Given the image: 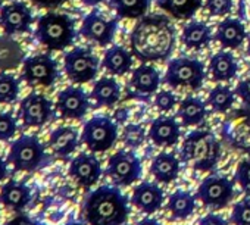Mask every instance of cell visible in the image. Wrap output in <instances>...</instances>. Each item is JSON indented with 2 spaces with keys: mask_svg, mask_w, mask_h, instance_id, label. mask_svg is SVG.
Listing matches in <instances>:
<instances>
[{
  "mask_svg": "<svg viewBox=\"0 0 250 225\" xmlns=\"http://www.w3.org/2000/svg\"><path fill=\"white\" fill-rule=\"evenodd\" d=\"M175 43V27L164 15L143 17L131 33V53L143 63L168 59Z\"/></svg>",
  "mask_w": 250,
  "mask_h": 225,
  "instance_id": "6da1fadb",
  "label": "cell"
},
{
  "mask_svg": "<svg viewBox=\"0 0 250 225\" xmlns=\"http://www.w3.org/2000/svg\"><path fill=\"white\" fill-rule=\"evenodd\" d=\"M128 215V199L113 185L97 187L83 202V216L88 225H122Z\"/></svg>",
  "mask_w": 250,
  "mask_h": 225,
  "instance_id": "7a4b0ae2",
  "label": "cell"
},
{
  "mask_svg": "<svg viewBox=\"0 0 250 225\" xmlns=\"http://www.w3.org/2000/svg\"><path fill=\"white\" fill-rule=\"evenodd\" d=\"M221 158V143L208 130L191 131L180 149V161L191 164L196 171H212Z\"/></svg>",
  "mask_w": 250,
  "mask_h": 225,
  "instance_id": "3957f363",
  "label": "cell"
},
{
  "mask_svg": "<svg viewBox=\"0 0 250 225\" xmlns=\"http://www.w3.org/2000/svg\"><path fill=\"white\" fill-rule=\"evenodd\" d=\"M34 36L49 52H61L75 41V22L69 15L49 12L37 20Z\"/></svg>",
  "mask_w": 250,
  "mask_h": 225,
  "instance_id": "277c9868",
  "label": "cell"
},
{
  "mask_svg": "<svg viewBox=\"0 0 250 225\" xmlns=\"http://www.w3.org/2000/svg\"><path fill=\"white\" fill-rule=\"evenodd\" d=\"M47 161V153L44 144L39 140L37 136L24 134L17 139L8 153V162L22 172H33L44 166Z\"/></svg>",
  "mask_w": 250,
  "mask_h": 225,
  "instance_id": "5b68a950",
  "label": "cell"
},
{
  "mask_svg": "<svg viewBox=\"0 0 250 225\" xmlns=\"http://www.w3.org/2000/svg\"><path fill=\"white\" fill-rule=\"evenodd\" d=\"M206 78L205 63L194 58H175L167 66V74L164 82L172 88L187 87L191 90H199Z\"/></svg>",
  "mask_w": 250,
  "mask_h": 225,
  "instance_id": "8992f818",
  "label": "cell"
},
{
  "mask_svg": "<svg viewBox=\"0 0 250 225\" xmlns=\"http://www.w3.org/2000/svg\"><path fill=\"white\" fill-rule=\"evenodd\" d=\"M116 140L118 124L109 117H93L84 124L81 131V142L94 153H102L112 149Z\"/></svg>",
  "mask_w": 250,
  "mask_h": 225,
  "instance_id": "52a82bcc",
  "label": "cell"
},
{
  "mask_svg": "<svg viewBox=\"0 0 250 225\" xmlns=\"http://www.w3.org/2000/svg\"><path fill=\"white\" fill-rule=\"evenodd\" d=\"M100 68L97 55L88 47H74L63 58V71L74 84H85L93 81Z\"/></svg>",
  "mask_w": 250,
  "mask_h": 225,
  "instance_id": "ba28073f",
  "label": "cell"
},
{
  "mask_svg": "<svg viewBox=\"0 0 250 225\" xmlns=\"http://www.w3.org/2000/svg\"><path fill=\"white\" fill-rule=\"evenodd\" d=\"M106 175L116 187H128L142 177V162L131 150H118L107 161Z\"/></svg>",
  "mask_w": 250,
  "mask_h": 225,
  "instance_id": "9c48e42d",
  "label": "cell"
},
{
  "mask_svg": "<svg viewBox=\"0 0 250 225\" xmlns=\"http://www.w3.org/2000/svg\"><path fill=\"white\" fill-rule=\"evenodd\" d=\"M21 78L31 87H50L59 78L58 62L49 53H40L25 58L22 62Z\"/></svg>",
  "mask_w": 250,
  "mask_h": 225,
  "instance_id": "30bf717a",
  "label": "cell"
},
{
  "mask_svg": "<svg viewBox=\"0 0 250 225\" xmlns=\"http://www.w3.org/2000/svg\"><path fill=\"white\" fill-rule=\"evenodd\" d=\"M196 197L209 209H224L234 197V181L224 175L206 177L200 183Z\"/></svg>",
  "mask_w": 250,
  "mask_h": 225,
  "instance_id": "8fae6325",
  "label": "cell"
},
{
  "mask_svg": "<svg viewBox=\"0 0 250 225\" xmlns=\"http://www.w3.org/2000/svg\"><path fill=\"white\" fill-rule=\"evenodd\" d=\"M18 114L24 127L42 128L55 117V110L47 96L33 91L21 100Z\"/></svg>",
  "mask_w": 250,
  "mask_h": 225,
  "instance_id": "7c38bea8",
  "label": "cell"
},
{
  "mask_svg": "<svg viewBox=\"0 0 250 225\" xmlns=\"http://www.w3.org/2000/svg\"><path fill=\"white\" fill-rule=\"evenodd\" d=\"M116 28H118V18L107 20L100 12L93 11L84 17L80 28V34L85 40L93 41L100 47H106L113 41Z\"/></svg>",
  "mask_w": 250,
  "mask_h": 225,
  "instance_id": "4fadbf2b",
  "label": "cell"
},
{
  "mask_svg": "<svg viewBox=\"0 0 250 225\" xmlns=\"http://www.w3.org/2000/svg\"><path fill=\"white\" fill-rule=\"evenodd\" d=\"M33 21V12L24 2H12L0 8V28L8 36L30 33Z\"/></svg>",
  "mask_w": 250,
  "mask_h": 225,
  "instance_id": "5bb4252c",
  "label": "cell"
},
{
  "mask_svg": "<svg viewBox=\"0 0 250 225\" xmlns=\"http://www.w3.org/2000/svg\"><path fill=\"white\" fill-rule=\"evenodd\" d=\"M90 107V97L81 87L69 85L63 88L56 99V110L62 118L81 120L87 115Z\"/></svg>",
  "mask_w": 250,
  "mask_h": 225,
  "instance_id": "9a60e30c",
  "label": "cell"
},
{
  "mask_svg": "<svg viewBox=\"0 0 250 225\" xmlns=\"http://www.w3.org/2000/svg\"><path fill=\"white\" fill-rule=\"evenodd\" d=\"M128 85V97L147 102L161 85V74L153 65L142 63L133 71Z\"/></svg>",
  "mask_w": 250,
  "mask_h": 225,
  "instance_id": "2e32d148",
  "label": "cell"
},
{
  "mask_svg": "<svg viewBox=\"0 0 250 225\" xmlns=\"http://www.w3.org/2000/svg\"><path fill=\"white\" fill-rule=\"evenodd\" d=\"M69 177L84 188L93 187L102 177V165L91 153H80L69 164Z\"/></svg>",
  "mask_w": 250,
  "mask_h": 225,
  "instance_id": "e0dca14e",
  "label": "cell"
},
{
  "mask_svg": "<svg viewBox=\"0 0 250 225\" xmlns=\"http://www.w3.org/2000/svg\"><path fill=\"white\" fill-rule=\"evenodd\" d=\"M149 139L158 147H172L181 139V127L174 117H158L149 128Z\"/></svg>",
  "mask_w": 250,
  "mask_h": 225,
  "instance_id": "ac0fdd59",
  "label": "cell"
},
{
  "mask_svg": "<svg viewBox=\"0 0 250 225\" xmlns=\"http://www.w3.org/2000/svg\"><path fill=\"white\" fill-rule=\"evenodd\" d=\"M165 200L164 190L156 184L150 181H142L133 191L131 203L142 210L143 213L152 215L158 212Z\"/></svg>",
  "mask_w": 250,
  "mask_h": 225,
  "instance_id": "d6986e66",
  "label": "cell"
},
{
  "mask_svg": "<svg viewBox=\"0 0 250 225\" xmlns=\"http://www.w3.org/2000/svg\"><path fill=\"white\" fill-rule=\"evenodd\" d=\"M213 39L224 49H238L247 39V31L244 24L237 18H225L216 27Z\"/></svg>",
  "mask_w": 250,
  "mask_h": 225,
  "instance_id": "ffe728a7",
  "label": "cell"
},
{
  "mask_svg": "<svg viewBox=\"0 0 250 225\" xmlns=\"http://www.w3.org/2000/svg\"><path fill=\"white\" fill-rule=\"evenodd\" d=\"M31 202V190L24 181L11 180L0 188V203L6 209L20 212Z\"/></svg>",
  "mask_w": 250,
  "mask_h": 225,
  "instance_id": "44dd1931",
  "label": "cell"
},
{
  "mask_svg": "<svg viewBox=\"0 0 250 225\" xmlns=\"http://www.w3.org/2000/svg\"><path fill=\"white\" fill-rule=\"evenodd\" d=\"M78 144L80 134L72 127H58L50 133L49 147L61 159H66L68 156H71L77 150Z\"/></svg>",
  "mask_w": 250,
  "mask_h": 225,
  "instance_id": "7402d4cb",
  "label": "cell"
},
{
  "mask_svg": "<svg viewBox=\"0 0 250 225\" xmlns=\"http://www.w3.org/2000/svg\"><path fill=\"white\" fill-rule=\"evenodd\" d=\"M181 171V161L169 152H162L156 155L150 164V174L156 181L162 184H171L175 181Z\"/></svg>",
  "mask_w": 250,
  "mask_h": 225,
  "instance_id": "603a6c76",
  "label": "cell"
},
{
  "mask_svg": "<svg viewBox=\"0 0 250 225\" xmlns=\"http://www.w3.org/2000/svg\"><path fill=\"white\" fill-rule=\"evenodd\" d=\"M134 62V55L122 46L109 47L102 59V66L110 74L116 77H122L131 71Z\"/></svg>",
  "mask_w": 250,
  "mask_h": 225,
  "instance_id": "cb8c5ba5",
  "label": "cell"
},
{
  "mask_svg": "<svg viewBox=\"0 0 250 225\" xmlns=\"http://www.w3.org/2000/svg\"><path fill=\"white\" fill-rule=\"evenodd\" d=\"M238 63L231 52L219 50L209 61V74L216 82H228L237 77Z\"/></svg>",
  "mask_w": 250,
  "mask_h": 225,
  "instance_id": "d4e9b609",
  "label": "cell"
},
{
  "mask_svg": "<svg viewBox=\"0 0 250 225\" xmlns=\"http://www.w3.org/2000/svg\"><path fill=\"white\" fill-rule=\"evenodd\" d=\"M177 115L184 127H194L205 121L208 115V106L200 97L187 96L178 104Z\"/></svg>",
  "mask_w": 250,
  "mask_h": 225,
  "instance_id": "484cf974",
  "label": "cell"
},
{
  "mask_svg": "<svg viewBox=\"0 0 250 225\" xmlns=\"http://www.w3.org/2000/svg\"><path fill=\"white\" fill-rule=\"evenodd\" d=\"M213 40L212 30L208 24L202 21H190L183 27L181 31V41L187 49L191 50H202L208 47Z\"/></svg>",
  "mask_w": 250,
  "mask_h": 225,
  "instance_id": "4316f807",
  "label": "cell"
},
{
  "mask_svg": "<svg viewBox=\"0 0 250 225\" xmlns=\"http://www.w3.org/2000/svg\"><path fill=\"white\" fill-rule=\"evenodd\" d=\"M90 97L94 100L96 107H112L121 99V85L116 80L103 77L94 82Z\"/></svg>",
  "mask_w": 250,
  "mask_h": 225,
  "instance_id": "83f0119b",
  "label": "cell"
},
{
  "mask_svg": "<svg viewBox=\"0 0 250 225\" xmlns=\"http://www.w3.org/2000/svg\"><path fill=\"white\" fill-rule=\"evenodd\" d=\"M25 61L22 46L11 36H0V71L17 69Z\"/></svg>",
  "mask_w": 250,
  "mask_h": 225,
  "instance_id": "f1b7e54d",
  "label": "cell"
},
{
  "mask_svg": "<svg viewBox=\"0 0 250 225\" xmlns=\"http://www.w3.org/2000/svg\"><path fill=\"white\" fill-rule=\"evenodd\" d=\"M167 207L175 219H187L194 213L196 197L186 190H175L169 197Z\"/></svg>",
  "mask_w": 250,
  "mask_h": 225,
  "instance_id": "f546056e",
  "label": "cell"
},
{
  "mask_svg": "<svg viewBox=\"0 0 250 225\" xmlns=\"http://www.w3.org/2000/svg\"><path fill=\"white\" fill-rule=\"evenodd\" d=\"M156 3L175 20H190L202 8V0H156Z\"/></svg>",
  "mask_w": 250,
  "mask_h": 225,
  "instance_id": "4dcf8cb0",
  "label": "cell"
},
{
  "mask_svg": "<svg viewBox=\"0 0 250 225\" xmlns=\"http://www.w3.org/2000/svg\"><path fill=\"white\" fill-rule=\"evenodd\" d=\"M110 6L118 18L139 20L146 15L150 6V0H110Z\"/></svg>",
  "mask_w": 250,
  "mask_h": 225,
  "instance_id": "1f68e13d",
  "label": "cell"
},
{
  "mask_svg": "<svg viewBox=\"0 0 250 225\" xmlns=\"http://www.w3.org/2000/svg\"><path fill=\"white\" fill-rule=\"evenodd\" d=\"M235 102V91L229 85L218 84L209 91L208 104L216 114H225L228 112Z\"/></svg>",
  "mask_w": 250,
  "mask_h": 225,
  "instance_id": "d6a6232c",
  "label": "cell"
},
{
  "mask_svg": "<svg viewBox=\"0 0 250 225\" xmlns=\"http://www.w3.org/2000/svg\"><path fill=\"white\" fill-rule=\"evenodd\" d=\"M20 80L8 72H0V103L11 104L20 96Z\"/></svg>",
  "mask_w": 250,
  "mask_h": 225,
  "instance_id": "836d02e7",
  "label": "cell"
},
{
  "mask_svg": "<svg viewBox=\"0 0 250 225\" xmlns=\"http://www.w3.org/2000/svg\"><path fill=\"white\" fill-rule=\"evenodd\" d=\"M147 136L149 134L146 133L143 125L128 124V125H125V128L122 131V143L130 149H137V147L143 146Z\"/></svg>",
  "mask_w": 250,
  "mask_h": 225,
  "instance_id": "e575fe53",
  "label": "cell"
},
{
  "mask_svg": "<svg viewBox=\"0 0 250 225\" xmlns=\"http://www.w3.org/2000/svg\"><path fill=\"white\" fill-rule=\"evenodd\" d=\"M18 130L17 118L12 112H0V142L11 140Z\"/></svg>",
  "mask_w": 250,
  "mask_h": 225,
  "instance_id": "d590c367",
  "label": "cell"
},
{
  "mask_svg": "<svg viewBox=\"0 0 250 225\" xmlns=\"http://www.w3.org/2000/svg\"><path fill=\"white\" fill-rule=\"evenodd\" d=\"M231 222L234 225H250V197H246L234 205Z\"/></svg>",
  "mask_w": 250,
  "mask_h": 225,
  "instance_id": "8d00e7d4",
  "label": "cell"
},
{
  "mask_svg": "<svg viewBox=\"0 0 250 225\" xmlns=\"http://www.w3.org/2000/svg\"><path fill=\"white\" fill-rule=\"evenodd\" d=\"M232 0H205V8L212 17H225L232 11Z\"/></svg>",
  "mask_w": 250,
  "mask_h": 225,
  "instance_id": "74e56055",
  "label": "cell"
},
{
  "mask_svg": "<svg viewBox=\"0 0 250 225\" xmlns=\"http://www.w3.org/2000/svg\"><path fill=\"white\" fill-rule=\"evenodd\" d=\"M177 103H178L177 96L172 91H169V90H161L155 96V104L162 112L172 110L177 106Z\"/></svg>",
  "mask_w": 250,
  "mask_h": 225,
  "instance_id": "f35d334b",
  "label": "cell"
},
{
  "mask_svg": "<svg viewBox=\"0 0 250 225\" xmlns=\"http://www.w3.org/2000/svg\"><path fill=\"white\" fill-rule=\"evenodd\" d=\"M234 178L243 190L250 191V156H247L238 164Z\"/></svg>",
  "mask_w": 250,
  "mask_h": 225,
  "instance_id": "ab89813d",
  "label": "cell"
},
{
  "mask_svg": "<svg viewBox=\"0 0 250 225\" xmlns=\"http://www.w3.org/2000/svg\"><path fill=\"white\" fill-rule=\"evenodd\" d=\"M235 91V96H238L243 102L249 103L250 104V75L244 80H241L237 87L234 88Z\"/></svg>",
  "mask_w": 250,
  "mask_h": 225,
  "instance_id": "60d3db41",
  "label": "cell"
},
{
  "mask_svg": "<svg viewBox=\"0 0 250 225\" xmlns=\"http://www.w3.org/2000/svg\"><path fill=\"white\" fill-rule=\"evenodd\" d=\"M199 225H228L227 219L216 213H208L199 221Z\"/></svg>",
  "mask_w": 250,
  "mask_h": 225,
  "instance_id": "b9f144b4",
  "label": "cell"
},
{
  "mask_svg": "<svg viewBox=\"0 0 250 225\" xmlns=\"http://www.w3.org/2000/svg\"><path fill=\"white\" fill-rule=\"evenodd\" d=\"M5 225H43V224L30 218L28 215H18V216L12 218L11 221H8Z\"/></svg>",
  "mask_w": 250,
  "mask_h": 225,
  "instance_id": "7bdbcfd3",
  "label": "cell"
},
{
  "mask_svg": "<svg viewBox=\"0 0 250 225\" xmlns=\"http://www.w3.org/2000/svg\"><path fill=\"white\" fill-rule=\"evenodd\" d=\"M30 2L39 8L52 9V8H59L61 5H63L66 2V0H30Z\"/></svg>",
  "mask_w": 250,
  "mask_h": 225,
  "instance_id": "ee69618b",
  "label": "cell"
},
{
  "mask_svg": "<svg viewBox=\"0 0 250 225\" xmlns=\"http://www.w3.org/2000/svg\"><path fill=\"white\" fill-rule=\"evenodd\" d=\"M128 117H130L128 109H125V107L116 109V110H115V115H113L116 124H125V123L128 121Z\"/></svg>",
  "mask_w": 250,
  "mask_h": 225,
  "instance_id": "f6af8a7d",
  "label": "cell"
},
{
  "mask_svg": "<svg viewBox=\"0 0 250 225\" xmlns=\"http://www.w3.org/2000/svg\"><path fill=\"white\" fill-rule=\"evenodd\" d=\"M8 177V161L0 158V183L5 181Z\"/></svg>",
  "mask_w": 250,
  "mask_h": 225,
  "instance_id": "bcb514c9",
  "label": "cell"
},
{
  "mask_svg": "<svg viewBox=\"0 0 250 225\" xmlns=\"http://www.w3.org/2000/svg\"><path fill=\"white\" fill-rule=\"evenodd\" d=\"M137 225H161V224L155 218H143L142 221L137 222Z\"/></svg>",
  "mask_w": 250,
  "mask_h": 225,
  "instance_id": "7dc6e473",
  "label": "cell"
},
{
  "mask_svg": "<svg viewBox=\"0 0 250 225\" xmlns=\"http://www.w3.org/2000/svg\"><path fill=\"white\" fill-rule=\"evenodd\" d=\"M83 2V5H85V6H97V5H100L102 2H104V0H81Z\"/></svg>",
  "mask_w": 250,
  "mask_h": 225,
  "instance_id": "c3c4849f",
  "label": "cell"
},
{
  "mask_svg": "<svg viewBox=\"0 0 250 225\" xmlns=\"http://www.w3.org/2000/svg\"><path fill=\"white\" fill-rule=\"evenodd\" d=\"M65 225H84V224H81V222H68V224H65Z\"/></svg>",
  "mask_w": 250,
  "mask_h": 225,
  "instance_id": "681fc988",
  "label": "cell"
},
{
  "mask_svg": "<svg viewBox=\"0 0 250 225\" xmlns=\"http://www.w3.org/2000/svg\"><path fill=\"white\" fill-rule=\"evenodd\" d=\"M247 55L250 56V40H249V44H247Z\"/></svg>",
  "mask_w": 250,
  "mask_h": 225,
  "instance_id": "f907efd6",
  "label": "cell"
},
{
  "mask_svg": "<svg viewBox=\"0 0 250 225\" xmlns=\"http://www.w3.org/2000/svg\"><path fill=\"white\" fill-rule=\"evenodd\" d=\"M2 2H3V0H0V5H2Z\"/></svg>",
  "mask_w": 250,
  "mask_h": 225,
  "instance_id": "816d5d0a",
  "label": "cell"
}]
</instances>
